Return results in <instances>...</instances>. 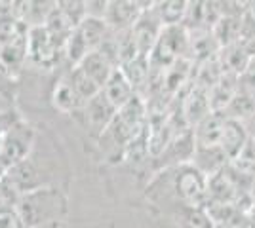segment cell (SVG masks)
Instances as JSON below:
<instances>
[{
	"instance_id": "cell-1",
	"label": "cell",
	"mask_w": 255,
	"mask_h": 228,
	"mask_svg": "<svg viewBox=\"0 0 255 228\" xmlns=\"http://www.w3.org/2000/svg\"><path fill=\"white\" fill-rule=\"evenodd\" d=\"M147 120H149L147 101L135 95L128 105H124L118 110L115 120L111 122V126L107 130H111L115 143L124 147V151H126L128 145L147 130Z\"/></svg>"
},
{
	"instance_id": "cell-2",
	"label": "cell",
	"mask_w": 255,
	"mask_h": 228,
	"mask_svg": "<svg viewBox=\"0 0 255 228\" xmlns=\"http://www.w3.org/2000/svg\"><path fill=\"white\" fill-rule=\"evenodd\" d=\"M61 206H63V200L53 188L31 190L15 202V209L27 228H36L38 225L46 223L57 213V209Z\"/></svg>"
},
{
	"instance_id": "cell-3",
	"label": "cell",
	"mask_w": 255,
	"mask_h": 228,
	"mask_svg": "<svg viewBox=\"0 0 255 228\" xmlns=\"http://www.w3.org/2000/svg\"><path fill=\"white\" fill-rule=\"evenodd\" d=\"M32 145H34V128L31 124L19 120L11 128L10 135L6 137L4 147L0 151V177L6 173L10 167L25 162L32 149Z\"/></svg>"
},
{
	"instance_id": "cell-4",
	"label": "cell",
	"mask_w": 255,
	"mask_h": 228,
	"mask_svg": "<svg viewBox=\"0 0 255 228\" xmlns=\"http://www.w3.org/2000/svg\"><path fill=\"white\" fill-rule=\"evenodd\" d=\"M175 190L191 209H206L210 206L208 177L194 165H181L175 177Z\"/></svg>"
},
{
	"instance_id": "cell-5",
	"label": "cell",
	"mask_w": 255,
	"mask_h": 228,
	"mask_svg": "<svg viewBox=\"0 0 255 228\" xmlns=\"http://www.w3.org/2000/svg\"><path fill=\"white\" fill-rule=\"evenodd\" d=\"M63 50L52 40L44 27H31L27 36V59L40 69H53L59 63ZM65 57V55H63Z\"/></svg>"
},
{
	"instance_id": "cell-6",
	"label": "cell",
	"mask_w": 255,
	"mask_h": 228,
	"mask_svg": "<svg viewBox=\"0 0 255 228\" xmlns=\"http://www.w3.org/2000/svg\"><path fill=\"white\" fill-rule=\"evenodd\" d=\"M212 110V101H210V89L200 86V84H191L187 95L181 103V116L189 128H196L206 116H210Z\"/></svg>"
},
{
	"instance_id": "cell-7",
	"label": "cell",
	"mask_w": 255,
	"mask_h": 228,
	"mask_svg": "<svg viewBox=\"0 0 255 228\" xmlns=\"http://www.w3.org/2000/svg\"><path fill=\"white\" fill-rule=\"evenodd\" d=\"M162 29L164 27L160 23L156 11H154V4L141 11L137 23L131 29V34H133V40H135L139 55H147L149 57L152 48H154V44L158 40L160 33H162Z\"/></svg>"
},
{
	"instance_id": "cell-8",
	"label": "cell",
	"mask_w": 255,
	"mask_h": 228,
	"mask_svg": "<svg viewBox=\"0 0 255 228\" xmlns=\"http://www.w3.org/2000/svg\"><path fill=\"white\" fill-rule=\"evenodd\" d=\"M143 8V2H129V0H113L107 2L105 23L107 27L115 33L129 31L137 23Z\"/></svg>"
},
{
	"instance_id": "cell-9",
	"label": "cell",
	"mask_w": 255,
	"mask_h": 228,
	"mask_svg": "<svg viewBox=\"0 0 255 228\" xmlns=\"http://www.w3.org/2000/svg\"><path fill=\"white\" fill-rule=\"evenodd\" d=\"M225 122H227L225 112H212L196 128H192L196 149H221Z\"/></svg>"
},
{
	"instance_id": "cell-10",
	"label": "cell",
	"mask_w": 255,
	"mask_h": 228,
	"mask_svg": "<svg viewBox=\"0 0 255 228\" xmlns=\"http://www.w3.org/2000/svg\"><path fill=\"white\" fill-rule=\"evenodd\" d=\"M250 139V131L244 122H238L227 116L223 130V139H221V149L227 154V158L233 162L238 158V154L242 152V149L246 147V143Z\"/></svg>"
},
{
	"instance_id": "cell-11",
	"label": "cell",
	"mask_w": 255,
	"mask_h": 228,
	"mask_svg": "<svg viewBox=\"0 0 255 228\" xmlns=\"http://www.w3.org/2000/svg\"><path fill=\"white\" fill-rule=\"evenodd\" d=\"M103 93H105V97L111 101V105L117 110H120L124 105H128L131 99L137 95L135 89L129 84V80H128L126 76H124V73L120 71V67L115 69L111 78L107 80L105 87H103Z\"/></svg>"
},
{
	"instance_id": "cell-12",
	"label": "cell",
	"mask_w": 255,
	"mask_h": 228,
	"mask_svg": "<svg viewBox=\"0 0 255 228\" xmlns=\"http://www.w3.org/2000/svg\"><path fill=\"white\" fill-rule=\"evenodd\" d=\"M76 67H78V69H80V71H82L94 84H97V86L101 87V89L105 87L107 80L111 78L113 71L117 69V67L107 59L105 55L99 52V50L90 52V54L86 55L84 59H82Z\"/></svg>"
},
{
	"instance_id": "cell-13",
	"label": "cell",
	"mask_w": 255,
	"mask_h": 228,
	"mask_svg": "<svg viewBox=\"0 0 255 228\" xmlns=\"http://www.w3.org/2000/svg\"><path fill=\"white\" fill-rule=\"evenodd\" d=\"M84 110H86V116L90 120V124L92 126H96L97 130L105 131L109 126H111V122L115 120L118 110L111 105V101L105 97V93L103 91H99L96 97H92L88 103L84 105Z\"/></svg>"
},
{
	"instance_id": "cell-14",
	"label": "cell",
	"mask_w": 255,
	"mask_h": 228,
	"mask_svg": "<svg viewBox=\"0 0 255 228\" xmlns=\"http://www.w3.org/2000/svg\"><path fill=\"white\" fill-rule=\"evenodd\" d=\"M120 71L129 80V84L135 89V93H137L139 97H143V89H149V82H150L149 57L147 55H137L135 59H131V61H128V63H124V65L120 67Z\"/></svg>"
},
{
	"instance_id": "cell-15",
	"label": "cell",
	"mask_w": 255,
	"mask_h": 228,
	"mask_svg": "<svg viewBox=\"0 0 255 228\" xmlns=\"http://www.w3.org/2000/svg\"><path fill=\"white\" fill-rule=\"evenodd\" d=\"M52 101L53 107L61 112H75V110L82 109L86 103L80 99V95L76 93L75 86L71 82L69 75H65L52 91Z\"/></svg>"
},
{
	"instance_id": "cell-16",
	"label": "cell",
	"mask_w": 255,
	"mask_h": 228,
	"mask_svg": "<svg viewBox=\"0 0 255 228\" xmlns=\"http://www.w3.org/2000/svg\"><path fill=\"white\" fill-rule=\"evenodd\" d=\"M27 33L15 36L13 40L0 44V67L6 71H17L21 69L23 61L27 59Z\"/></svg>"
},
{
	"instance_id": "cell-17",
	"label": "cell",
	"mask_w": 255,
	"mask_h": 228,
	"mask_svg": "<svg viewBox=\"0 0 255 228\" xmlns=\"http://www.w3.org/2000/svg\"><path fill=\"white\" fill-rule=\"evenodd\" d=\"M75 31L78 33V36L82 38V42L86 44L88 52H96V50H99V46L103 44V40L107 38V34H109L111 29L107 27L105 19L86 17Z\"/></svg>"
},
{
	"instance_id": "cell-18",
	"label": "cell",
	"mask_w": 255,
	"mask_h": 228,
	"mask_svg": "<svg viewBox=\"0 0 255 228\" xmlns=\"http://www.w3.org/2000/svg\"><path fill=\"white\" fill-rule=\"evenodd\" d=\"M212 34L219 50L238 44L242 38V17H221L213 25Z\"/></svg>"
},
{
	"instance_id": "cell-19",
	"label": "cell",
	"mask_w": 255,
	"mask_h": 228,
	"mask_svg": "<svg viewBox=\"0 0 255 228\" xmlns=\"http://www.w3.org/2000/svg\"><path fill=\"white\" fill-rule=\"evenodd\" d=\"M187 10H189V2H185V0L154 2V11L158 15L162 27H177V25H183Z\"/></svg>"
},
{
	"instance_id": "cell-20",
	"label": "cell",
	"mask_w": 255,
	"mask_h": 228,
	"mask_svg": "<svg viewBox=\"0 0 255 228\" xmlns=\"http://www.w3.org/2000/svg\"><path fill=\"white\" fill-rule=\"evenodd\" d=\"M225 114L229 118L238 120V122H244L246 124V120H252L255 116V95L248 93L244 89H238V93L234 95L231 105L227 107Z\"/></svg>"
},
{
	"instance_id": "cell-21",
	"label": "cell",
	"mask_w": 255,
	"mask_h": 228,
	"mask_svg": "<svg viewBox=\"0 0 255 228\" xmlns=\"http://www.w3.org/2000/svg\"><path fill=\"white\" fill-rule=\"evenodd\" d=\"M67 75H69V78H71V82H73V86H75L76 93L80 95V99H82L84 103H88L92 97H96L99 91H103V89L97 86V84H94V82H92V80H90L78 67H73Z\"/></svg>"
},
{
	"instance_id": "cell-22",
	"label": "cell",
	"mask_w": 255,
	"mask_h": 228,
	"mask_svg": "<svg viewBox=\"0 0 255 228\" xmlns=\"http://www.w3.org/2000/svg\"><path fill=\"white\" fill-rule=\"evenodd\" d=\"M0 228H27L15 209V202H11L10 198L2 194H0Z\"/></svg>"
},
{
	"instance_id": "cell-23",
	"label": "cell",
	"mask_w": 255,
	"mask_h": 228,
	"mask_svg": "<svg viewBox=\"0 0 255 228\" xmlns=\"http://www.w3.org/2000/svg\"><path fill=\"white\" fill-rule=\"evenodd\" d=\"M57 6H59V10L69 17V21L73 23L75 27H78L88 17V13H86V2H76V0L71 2L69 0V2H57Z\"/></svg>"
},
{
	"instance_id": "cell-24",
	"label": "cell",
	"mask_w": 255,
	"mask_h": 228,
	"mask_svg": "<svg viewBox=\"0 0 255 228\" xmlns=\"http://www.w3.org/2000/svg\"><path fill=\"white\" fill-rule=\"evenodd\" d=\"M21 120V116L15 112V110H0V151H2V147H4V141H6V137L10 135L11 128L17 124Z\"/></svg>"
},
{
	"instance_id": "cell-25",
	"label": "cell",
	"mask_w": 255,
	"mask_h": 228,
	"mask_svg": "<svg viewBox=\"0 0 255 228\" xmlns=\"http://www.w3.org/2000/svg\"><path fill=\"white\" fill-rule=\"evenodd\" d=\"M0 179H2V177H0Z\"/></svg>"
}]
</instances>
